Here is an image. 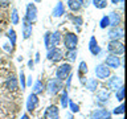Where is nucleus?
<instances>
[{
    "label": "nucleus",
    "instance_id": "f257e3e1",
    "mask_svg": "<svg viewBox=\"0 0 127 119\" xmlns=\"http://www.w3.org/2000/svg\"><path fill=\"white\" fill-rule=\"evenodd\" d=\"M78 44V36L75 33H71V32H67L64 36V46L66 48V50H73L77 48Z\"/></svg>",
    "mask_w": 127,
    "mask_h": 119
},
{
    "label": "nucleus",
    "instance_id": "f03ea898",
    "mask_svg": "<svg viewBox=\"0 0 127 119\" xmlns=\"http://www.w3.org/2000/svg\"><path fill=\"white\" fill-rule=\"evenodd\" d=\"M107 50L110 52V54H115V56H121L125 52V45L119 41V40H111L107 45Z\"/></svg>",
    "mask_w": 127,
    "mask_h": 119
},
{
    "label": "nucleus",
    "instance_id": "7ed1b4c3",
    "mask_svg": "<svg viewBox=\"0 0 127 119\" xmlns=\"http://www.w3.org/2000/svg\"><path fill=\"white\" fill-rule=\"evenodd\" d=\"M71 73V65L70 63H61L57 67V71H56V78L61 79V81H65V79L69 77V74Z\"/></svg>",
    "mask_w": 127,
    "mask_h": 119
},
{
    "label": "nucleus",
    "instance_id": "20e7f679",
    "mask_svg": "<svg viewBox=\"0 0 127 119\" xmlns=\"http://www.w3.org/2000/svg\"><path fill=\"white\" fill-rule=\"evenodd\" d=\"M64 87V82L58 78H53V79H49L48 81V85H46V90L49 91V94L52 95H56Z\"/></svg>",
    "mask_w": 127,
    "mask_h": 119
},
{
    "label": "nucleus",
    "instance_id": "39448f33",
    "mask_svg": "<svg viewBox=\"0 0 127 119\" xmlns=\"http://www.w3.org/2000/svg\"><path fill=\"white\" fill-rule=\"evenodd\" d=\"M46 58L52 62H58L64 58V52L60 48H50V49H48Z\"/></svg>",
    "mask_w": 127,
    "mask_h": 119
},
{
    "label": "nucleus",
    "instance_id": "423d86ee",
    "mask_svg": "<svg viewBox=\"0 0 127 119\" xmlns=\"http://www.w3.org/2000/svg\"><path fill=\"white\" fill-rule=\"evenodd\" d=\"M24 20H27L28 23H34L37 20V8L33 3H29L27 5V12H25V17Z\"/></svg>",
    "mask_w": 127,
    "mask_h": 119
},
{
    "label": "nucleus",
    "instance_id": "0eeeda50",
    "mask_svg": "<svg viewBox=\"0 0 127 119\" xmlns=\"http://www.w3.org/2000/svg\"><path fill=\"white\" fill-rule=\"evenodd\" d=\"M95 75H97L98 79H107L111 75L110 67H107L105 63H99L95 67Z\"/></svg>",
    "mask_w": 127,
    "mask_h": 119
},
{
    "label": "nucleus",
    "instance_id": "6e6552de",
    "mask_svg": "<svg viewBox=\"0 0 127 119\" xmlns=\"http://www.w3.org/2000/svg\"><path fill=\"white\" fill-rule=\"evenodd\" d=\"M122 86V78L118 75H110L107 78V89L109 90H118Z\"/></svg>",
    "mask_w": 127,
    "mask_h": 119
},
{
    "label": "nucleus",
    "instance_id": "1a4fd4ad",
    "mask_svg": "<svg viewBox=\"0 0 127 119\" xmlns=\"http://www.w3.org/2000/svg\"><path fill=\"white\" fill-rule=\"evenodd\" d=\"M122 63V60L119 56H115V54H110L106 57V61H105V65L107 67H114V69H117V67L121 66Z\"/></svg>",
    "mask_w": 127,
    "mask_h": 119
},
{
    "label": "nucleus",
    "instance_id": "9d476101",
    "mask_svg": "<svg viewBox=\"0 0 127 119\" xmlns=\"http://www.w3.org/2000/svg\"><path fill=\"white\" fill-rule=\"evenodd\" d=\"M60 118V111L58 107L54 105H50L44 113V119H58Z\"/></svg>",
    "mask_w": 127,
    "mask_h": 119
},
{
    "label": "nucleus",
    "instance_id": "9b49d317",
    "mask_svg": "<svg viewBox=\"0 0 127 119\" xmlns=\"http://www.w3.org/2000/svg\"><path fill=\"white\" fill-rule=\"evenodd\" d=\"M37 106H38V97H37V94L31 93L29 97H28V101H27V110L29 111V113H33Z\"/></svg>",
    "mask_w": 127,
    "mask_h": 119
},
{
    "label": "nucleus",
    "instance_id": "f8f14e48",
    "mask_svg": "<svg viewBox=\"0 0 127 119\" xmlns=\"http://www.w3.org/2000/svg\"><path fill=\"white\" fill-rule=\"evenodd\" d=\"M107 36H109L110 41H111V40H119V38H122L123 37V29H122V27H111Z\"/></svg>",
    "mask_w": 127,
    "mask_h": 119
},
{
    "label": "nucleus",
    "instance_id": "ddd939ff",
    "mask_svg": "<svg viewBox=\"0 0 127 119\" xmlns=\"http://www.w3.org/2000/svg\"><path fill=\"white\" fill-rule=\"evenodd\" d=\"M107 17H109V21H110V27H121L122 16L118 12H110V15Z\"/></svg>",
    "mask_w": 127,
    "mask_h": 119
},
{
    "label": "nucleus",
    "instance_id": "4468645a",
    "mask_svg": "<svg viewBox=\"0 0 127 119\" xmlns=\"http://www.w3.org/2000/svg\"><path fill=\"white\" fill-rule=\"evenodd\" d=\"M89 50L93 56H98L99 53H101V46L98 45V41H97V38H95L94 36L89 41Z\"/></svg>",
    "mask_w": 127,
    "mask_h": 119
},
{
    "label": "nucleus",
    "instance_id": "2eb2a0df",
    "mask_svg": "<svg viewBox=\"0 0 127 119\" xmlns=\"http://www.w3.org/2000/svg\"><path fill=\"white\" fill-rule=\"evenodd\" d=\"M110 111H107L106 109H98L91 114V119H106L110 117Z\"/></svg>",
    "mask_w": 127,
    "mask_h": 119
},
{
    "label": "nucleus",
    "instance_id": "dca6fc26",
    "mask_svg": "<svg viewBox=\"0 0 127 119\" xmlns=\"http://www.w3.org/2000/svg\"><path fill=\"white\" fill-rule=\"evenodd\" d=\"M61 38H62V34L60 30H56L53 33H50V48H57V45L61 42Z\"/></svg>",
    "mask_w": 127,
    "mask_h": 119
},
{
    "label": "nucleus",
    "instance_id": "f3484780",
    "mask_svg": "<svg viewBox=\"0 0 127 119\" xmlns=\"http://www.w3.org/2000/svg\"><path fill=\"white\" fill-rule=\"evenodd\" d=\"M32 32H33V27H32V24L23 19V37L25 40L29 38L32 36Z\"/></svg>",
    "mask_w": 127,
    "mask_h": 119
},
{
    "label": "nucleus",
    "instance_id": "a211bd4d",
    "mask_svg": "<svg viewBox=\"0 0 127 119\" xmlns=\"http://www.w3.org/2000/svg\"><path fill=\"white\" fill-rule=\"evenodd\" d=\"M83 3L85 0H67V7L70 8V11L78 12L83 7Z\"/></svg>",
    "mask_w": 127,
    "mask_h": 119
},
{
    "label": "nucleus",
    "instance_id": "6ab92c4d",
    "mask_svg": "<svg viewBox=\"0 0 127 119\" xmlns=\"http://www.w3.org/2000/svg\"><path fill=\"white\" fill-rule=\"evenodd\" d=\"M5 87H7V89L9 90V91H16V90H17L19 82H17V79H16V77L11 75V77L5 81Z\"/></svg>",
    "mask_w": 127,
    "mask_h": 119
},
{
    "label": "nucleus",
    "instance_id": "aec40b11",
    "mask_svg": "<svg viewBox=\"0 0 127 119\" xmlns=\"http://www.w3.org/2000/svg\"><path fill=\"white\" fill-rule=\"evenodd\" d=\"M65 13V7H64V3L58 1L56 4V7L53 8V12H52V15L54 16V17H61V16Z\"/></svg>",
    "mask_w": 127,
    "mask_h": 119
},
{
    "label": "nucleus",
    "instance_id": "412c9836",
    "mask_svg": "<svg viewBox=\"0 0 127 119\" xmlns=\"http://www.w3.org/2000/svg\"><path fill=\"white\" fill-rule=\"evenodd\" d=\"M110 98V91L109 90H99L97 93V101L98 102H107Z\"/></svg>",
    "mask_w": 127,
    "mask_h": 119
},
{
    "label": "nucleus",
    "instance_id": "4be33fe9",
    "mask_svg": "<svg viewBox=\"0 0 127 119\" xmlns=\"http://www.w3.org/2000/svg\"><path fill=\"white\" fill-rule=\"evenodd\" d=\"M87 65L85 61H82L81 63H79V67H78V75H79V79H81L82 83H85V79H83V77H85V74L87 73Z\"/></svg>",
    "mask_w": 127,
    "mask_h": 119
},
{
    "label": "nucleus",
    "instance_id": "5701e85b",
    "mask_svg": "<svg viewBox=\"0 0 127 119\" xmlns=\"http://www.w3.org/2000/svg\"><path fill=\"white\" fill-rule=\"evenodd\" d=\"M85 85H86V89L89 91H95L98 87V81L95 78H89L85 81Z\"/></svg>",
    "mask_w": 127,
    "mask_h": 119
},
{
    "label": "nucleus",
    "instance_id": "b1692460",
    "mask_svg": "<svg viewBox=\"0 0 127 119\" xmlns=\"http://www.w3.org/2000/svg\"><path fill=\"white\" fill-rule=\"evenodd\" d=\"M64 57H66L70 62H73V61H75V58H77V50H75V49H73V50H67L66 53L64 54Z\"/></svg>",
    "mask_w": 127,
    "mask_h": 119
},
{
    "label": "nucleus",
    "instance_id": "393cba45",
    "mask_svg": "<svg viewBox=\"0 0 127 119\" xmlns=\"http://www.w3.org/2000/svg\"><path fill=\"white\" fill-rule=\"evenodd\" d=\"M107 0H93V5L98 9H103V8L107 7Z\"/></svg>",
    "mask_w": 127,
    "mask_h": 119
},
{
    "label": "nucleus",
    "instance_id": "a878e982",
    "mask_svg": "<svg viewBox=\"0 0 127 119\" xmlns=\"http://www.w3.org/2000/svg\"><path fill=\"white\" fill-rule=\"evenodd\" d=\"M44 91V85H42V82L41 81H36V83H34V87H33V93L34 94H41Z\"/></svg>",
    "mask_w": 127,
    "mask_h": 119
},
{
    "label": "nucleus",
    "instance_id": "bb28decb",
    "mask_svg": "<svg viewBox=\"0 0 127 119\" xmlns=\"http://www.w3.org/2000/svg\"><path fill=\"white\" fill-rule=\"evenodd\" d=\"M11 21H12V24H19V21H20V17H19V12H17V9L16 8H13L12 9V13H11Z\"/></svg>",
    "mask_w": 127,
    "mask_h": 119
},
{
    "label": "nucleus",
    "instance_id": "cd10ccee",
    "mask_svg": "<svg viewBox=\"0 0 127 119\" xmlns=\"http://www.w3.org/2000/svg\"><path fill=\"white\" fill-rule=\"evenodd\" d=\"M115 97H117V99L119 102L123 101V98H125V87H123V85L118 90H115Z\"/></svg>",
    "mask_w": 127,
    "mask_h": 119
},
{
    "label": "nucleus",
    "instance_id": "c85d7f7f",
    "mask_svg": "<svg viewBox=\"0 0 127 119\" xmlns=\"http://www.w3.org/2000/svg\"><path fill=\"white\" fill-rule=\"evenodd\" d=\"M67 103H69V97H67V91L64 90L62 94H61V105L64 109H66L67 107Z\"/></svg>",
    "mask_w": 127,
    "mask_h": 119
},
{
    "label": "nucleus",
    "instance_id": "c756f323",
    "mask_svg": "<svg viewBox=\"0 0 127 119\" xmlns=\"http://www.w3.org/2000/svg\"><path fill=\"white\" fill-rule=\"evenodd\" d=\"M70 20L73 21L74 25H77L78 28L83 24V19L81 17V16H70Z\"/></svg>",
    "mask_w": 127,
    "mask_h": 119
},
{
    "label": "nucleus",
    "instance_id": "7c9ffc66",
    "mask_svg": "<svg viewBox=\"0 0 127 119\" xmlns=\"http://www.w3.org/2000/svg\"><path fill=\"white\" fill-rule=\"evenodd\" d=\"M99 27H101L102 29H106L107 27H110V21H109V17H107V16H103L102 17L101 23H99Z\"/></svg>",
    "mask_w": 127,
    "mask_h": 119
},
{
    "label": "nucleus",
    "instance_id": "2f4dec72",
    "mask_svg": "<svg viewBox=\"0 0 127 119\" xmlns=\"http://www.w3.org/2000/svg\"><path fill=\"white\" fill-rule=\"evenodd\" d=\"M8 37H9V40H11V45L15 46V44H16V32L13 29H11L9 32H8Z\"/></svg>",
    "mask_w": 127,
    "mask_h": 119
},
{
    "label": "nucleus",
    "instance_id": "473e14b6",
    "mask_svg": "<svg viewBox=\"0 0 127 119\" xmlns=\"http://www.w3.org/2000/svg\"><path fill=\"white\" fill-rule=\"evenodd\" d=\"M67 106L70 107V111H71V113H74V114L79 111V107H78V105H77V103H74L73 101H69V103H67Z\"/></svg>",
    "mask_w": 127,
    "mask_h": 119
},
{
    "label": "nucleus",
    "instance_id": "72a5a7b5",
    "mask_svg": "<svg viewBox=\"0 0 127 119\" xmlns=\"http://www.w3.org/2000/svg\"><path fill=\"white\" fill-rule=\"evenodd\" d=\"M50 33L52 32H46L45 36H44V41H45V48L46 49L50 48Z\"/></svg>",
    "mask_w": 127,
    "mask_h": 119
},
{
    "label": "nucleus",
    "instance_id": "f704fd0d",
    "mask_svg": "<svg viewBox=\"0 0 127 119\" xmlns=\"http://www.w3.org/2000/svg\"><path fill=\"white\" fill-rule=\"evenodd\" d=\"M20 82H21V89L24 90V89H25V86H27V83H25V74H24L23 70L20 71Z\"/></svg>",
    "mask_w": 127,
    "mask_h": 119
},
{
    "label": "nucleus",
    "instance_id": "c9c22d12",
    "mask_svg": "<svg viewBox=\"0 0 127 119\" xmlns=\"http://www.w3.org/2000/svg\"><path fill=\"white\" fill-rule=\"evenodd\" d=\"M113 113H114V114H123V113H125V105L122 103V105H121V106H118L117 109L113 111Z\"/></svg>",
    "mask_w": 127,
    "mask_h": 119
},
{
    "label": "nucleus",
    "instance_id": "e433bc0d",
    "mask_svg": "<svg viewBox=\"0 0 127 119\" xmlns=\"http://www.w3.org/2000/svg\"><path fill=\"white\" fill-rule=\"evenodd\" d=\"M11 3V0H0V5L1 7H7Z\"/></svg>",
    "mask_w": 127,
    "mask_h": 119
},
{
    "label": "nucleus",
    "instance_id": "4c0bfd02",
    "mask_svg": "<svg viewBox=\"0 0 127 119\" xmlns=\"http://www.w3.org/2000/svg\"><path fill=\"white\" fill-rule=\"evenodd\" d=\"M33 65H34V62H33V61H32V60H31V61L28 62V66H29L31 69H33Z\"/></svg>",
    "mask_w": 127,
    "mask_h": 119
},
{
    "label": "nucleus",
    "instance_id": "58836bf2",
    "mask_svg": "<svg viewBox=\"0 0 127 119\" xmlns=\"http://www.w3.org/2000/svg\"><path fill=\"white\" fill-rule=\"evenodd\" d=\"M21 119H29V117H28V114H24L21 117Z\"/></svg>",
    "mask_w": 127,
    "mask_h": 119
},
{
    "label": "nucleus",
    "instance_id": "ea45409f",
    "mask_svg": "<svg viewBox=\"0 0 127 119\" xmlns=\"http://www.w3.org/2000/svg\"><path fill=\"white\" fill-rule=\"evenodd\" d=\"M111 1H113V4H118L119 1H121V0H111Z\"/></svg>",
    "mask_w": 127,
    "mask_h": 119
},
{
    "label": "nucleus",
    "instance_id": "a19ab883",
    "mask_svg": "<svg viewBox=\"0 0 127 119\" xmlns=\"http://www.w3.org/2000/svg\"><path fill=\"white\" fill-rule=\"evenodd\" d=\"M38 56H40L38 53H37V54H36V61H37V62H38V60H40V57H38Z\"/></svg>",
    "mask_w": 127,
    "mask_h": 119
},
{
    "label": "nucleus",
    "instance_id": "79ce46f5",
    "mask_svg": "<svg viewBox=\"0 0 127 119\" xmlns=\"http://www.w3.org/2000/svg\"><path fill=\"white\" fill-rule=\"evenodd\" d=\"M106 119H111V117H109V118H106Z\"/></svg>",
    "mask_w": 127,
    "mask_h": 119
},
{
    "label": "nucleus",
    "instance_id": "37998d69",
    "mask_svg": "<svg viewBox=\"0 0 127 119\" xmlns=\"http://www.w3.org/2000/svg\"><path fill=\"white\" fill-rule=\"evenodd\" d=\"M36 1H41V0H36Z\"/></svg>",
    "mask_w": 127,
    "mask_h": 119
}]
</instances>
